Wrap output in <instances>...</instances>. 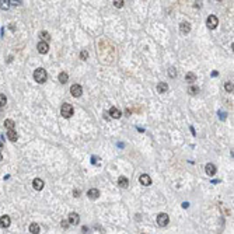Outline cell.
Here are the masks:
<instances>
[{
    "label": "cell",
    "mask_w": 234,
    "mask_h": 234,
    "mask_svg": "<svg viewBox=\"0 0 234 234\" xmlns=\"http://www.w3.org/2000/svg\"><path fill=\"white\" fill-rule=\"evenodd\" d=\"M3 149V140H1V139H0V150Z\"/></svg>",
    "instance_id": "obj_33"
},
{
    "label": "cell",
    "mask_w": 234,
    "mask_h": 234,
    "mask_svg": "<svg viewBox=\"0 0 234 234\" xmlns=\"http://www.w3.org/2000/svg\"><path fill=\"white\" fill-rule=\"evenodd\" d=\"M139 181H140L142 185L149 186L150 184H151V178H150V175H147V174H142V175L139 177Z\"/></svg>",
    "instance_id": "obj_6"
},
{
    "label": "cell",
    "mask_w": 234,
    "mask_h": 234,
    "mask_svg": "<svg viewBox=\"0 0 234 234\" xmlns=\"http://www.w3.org/2000/svg\"><path fill=\"white\" fill-rule=\"evenodd\" d=\"M109 115H111L114 119H118V118H121V115H122V114H121V111L118 109L117 106H112L111 109H109Z\"/></svg>",
    "instance_id": "obj_13"
},
{
    "label": "cell",
    "mask_w": 234,
    "mask_h": 234,
    "mask_svg": "<svg viewBox=\"0 0 234 234\" xmlns=\"http://www.w3.org/2000/svg\"><path fill=\"white\" fill-rule=\"evenodd\" d=\"M39 37L42 38V41H43V42H46V43H48V41L51 39V35H49L46 31H42L41 34H39Z\"/></svg>",
    "instance_id": "obj_22"
},
{
    "label": "cell",
    "mask_w": 234,
    "mask_h": 234,
    "mask_svg": "<svg viewBox=\"0 0 234 234\" xmlns=\"http://www.w3.org/2000/svg\"><path fill=\"white\" fill-rule=\"evenodd\" d=\"M39 231H41V227H39V224H37V223H31V224H30V233L38 234Z\"/></svg>",
    "instance_id": "obj_18"
},
{
    "label": "cell",
    "mask_w": 234,
    "mask_h": 234,
    "mask_svg": "<svg viewBox=\"0 0 234 234\" xmlns=\"http://www.w3.org/2000/svg\"><path fill=\"white\" fill-rule=\"evenodd\" d=\"M4 126H6L7 130L14 129V121H11V119H6V121H4Z\"/></svg>",
    "instance_id": "obj_21"
},
{
    "label": "cell",
    "mask_w": 234,
    "mask_h": 234,
    "mask_svg": "<svg viewBox=\"0 0 234 234\" xmlns=\"http://www.w3.org/2000/svg\"><path fill=\"white\" fill-rule=\"evenodd\" d=\"M60 226H62L63 229H67V226H69V222H67V220H62V223H60Z\"/></svg>",
    "instance_id": "obj_30"
},
{
    "label": "cell",
    "mask_w": 234,
    "mask_h": 234,
    "mask_svg": "<svg viewBox=\"0 0 234 234\" xmlns=\"http://www.w3.org/2000/svg\"><path fill=\"white\" fill-rule=\"evenodd\" d=\"M180 30H181L182 34H188V32L191 31V25H189V22H181Z\"/></svg>",
    "instance_id": "obj_16"
},
{
    "label": "cell",
    "mask_w": 234,
    "mask_h": 234,
    "mask_svg": "<svg viewBox=\"0 0 234 234\" xmlns=\"http://www.w3.org/2000/svg\"><path fill=\"white\" fill-rule=\"evenodd\" d=\"M198 91H199V88H198L196 85H191V87H189V94H192V96H195Z\"/></svg>",
    "instance_id": "obj_26"
},
{
    "label": "cell",
    "mask_w": 234,
    "mask_h": 234,
    "mask_svg": "<svg viewBox=\"0 0 234 234\" xmlns=\"http://www.w3.org/2000/svg\"><path fill=\"white\" fill-rule=\"evenodd\" d=\"M32 185H34V188H35L37 191H41V189L43 188V181L41 180V178H35L34 182H32Z\"/></svg>",
    "instance_id": "obj_14"
},
{
    "label": "cell",
    "mask_w": 234,
    "mask_h": 234,
    "mask_svg": "<svg viewBox=\"0 0 234 234\" xmlns=\"http://www.w3.org/2000/svg\"><path fill=\"white\" fill-rule=\"evenodd\" d=\"M10 224H11V220H10V217H9L7 214H4V216H1V217H0V227L7 229Z\"/></svg>",
    "instance_id": "obj_7"
},
{
    "label": "cell",
    "mask_w": 234,
    "mask_h": 234,
    "mask_svg": "<svg viewBox=\"0 0 234 234\" xmlns=\"http://www.w3.org/2000/svg\"><path fill=\"white\" fill-rule=\"evenodd\" d=\"M168 223H170V217H168L167 213H160L159 216H157V224H159L160 227H165Z\"/></svg>",
    "instance_id": "obj_3"
},
{
    "label": "cell",
    "mask_w": 234,
    "mask_h": 234,
    "mask_svg": "<svg viewBox=\"0 0 234 234\" xmlns=\"http://www.w3.org/2000/svg\"><path fill=\"white\" fill-rule=\"evenodd\" d=\"M185 80H186V83H189V84H192V83H193V81L196 80V76H195V73H192V72H189V73H186Z\"/></svg>",
    "instance_id": "obj_19"
},
{
    "label": "cell",
    "mask_w": 234,
    "mask_h": 234,
    "mask_svg": "<svg viewBox=\"0 0 234 234\" xmlns=\"http://www.w3.org/2000/svg\"><path fill=\"white\" fill-rule=\"evenodd\" d=\"M80 58L83 59V60H85V59L88 58V52H87V51H81V52H80Z\"/></svg>",
    "instance_id": "obj_29"
},
{
    "label": "cell",
    "mask_w": 234,
    "mask_h": 234,
    "mask_svg": "<svg viewBox=\"0 0 234 234\" xmlns=\"http://www.w3.org/2000/svg\"><path fill=\"white\" fill-rule=\"evenodd\" d=\"M46 70L42 69V67H38L35 72H34V80L37 81V83H45L46 81Z\"/></svg>",
    "instance_id": "obj_1"
},
{
    "label": "cell",
    "mask_w": 234,
    "mask_h": 234,
    "mask_svg": "<svg viewBox=\"0 0 234 234\" xmlns=\"http://www.w3.org/2000/svg\"><path fill=\"white\" fill-rule=\"evenodd\" d=\"M205 171H206V174L210 177H213L214 174H216V167L212 164V163H209V164L205 165Z\"/></svg>",
    "instance_id": "obj_9"
},
{
    "label": "cell",
    "mask_w": 234,
    "mask_h": 234,
    "mask_svg": "<svg viewBox=\"0 0 234 234\" xmlns=\"http://www.w3.org/2000/svg\"><path fill=\"white\" fill-rule=\"evenodd\" d=\"M67 80H69V76H67V73H64V72H62V73H59V81H60L62 84H64V83H67Z\"/></svg>",
    "instance_id": "obj_20"
},
{
    "label": "cell",
    "mask_w": 234,
    "mask_h": 234,
    "mask_svg": "<svg viewBox=\"0 0 234 234\" xmlns=\"http://www.w3.org/2000/svg\"><path fill=\"white\" fill-rule=\"evenodd\" d=\"M87 196L94 201V199H97V198L100 196V191L96 189V188H91V189H88V192H87Z\"/></svg>",
    "instance_id": "obj_11"
},
{
    "label": "cell",
    "mask_w": 234,
    "mask_h": 234,
    "mask_svg": "<svg viewBox=\"0 0 234 234\" xmlns=\"http://www.w3.org/2000/svg\"><path fill=\"white\" fill-rule=\"evenodd\" d=\"M60 114H62V117L63 118H70L73 115V106L67 104V102H64L62 108H60Z\"/></svg>",
    "instance_id": "obj_2"
},
{
    "label": "cell",
    "mask_w": 234,
    "mask_h": 234,
    "mask_svg": "<svg viewBox=\"0 0 234 234\" xmlns=\"http://www.w3.org/2000/svg\"><path fill=\"white\" fill-rule=\"evenodd\" d=\"M9 3H10V1H6V0H1V1H0V7H1L3 10H7V9L10 7V4H9Z\"/></svg>",
    "instance_id": "obj_25"
},
{
    "label": "cell",
    "mask_w": 234,
    "mask_h": 234,
    "mask_svg": "<svg viewBox=\"0 0 234 234\" xmlns=\"http://www.w3.org/2000/svg\"><path fill=\"white\" fill-rule=\"evenodd\" d=\"M7 138H9V140H11V142H16L17 139H18V135H17V132L14 129H11V130H7Z\"/></svg>",
    "instance_id": "obj_15"
},
{
    "label": "cell",
    "mask_w": 234,
    "mask_h": 234,
    "mask_svg": "<svg viewBox=\"0 0 234 234\" xmlns=\"http://www.w3.org/2000/svg\"><path fill=\"white\" fill-rule=\"evenodd\" d=\"M69 224H79V222H80V217H79V214L77 213H70L69 214Z\"/></svg>",
    "instance_id": "obj_10"
},
{
    "label": "cell",
    "mask_w": 234,
    "mask_h": 234,
    "mask_svg": "<svg viewBox=\"0 0 234 234\" xmlns=\"http://www.w3.org/2000/svg\"><path fill=\"white\" fill-rule=\"evenodd\" d=\"M118 185L121 186V188H128L129 180L126 178V177H119V178H118Z\"/></svg>",
    "instance_id": "obj_12"
},
{
    "label": "cell",
    "mask_w": 234,
    "mask_h": 234,
    "mask_svg": "<svg viewBox=\"0 0 234 234\" xmlns=\"http://www.w3.org/2000/svg\"><path fill=\"white\" fill-rule=\"evenodd\" d=\"M168 76H170V77H172V79H174V77H177V70L174 69V67H170V69H168Z\"/></svg>",
    "instance_id": "obj_27"
},
{
    "label": "cell",
    "mask_w": 234,
    "mask_h": 234,
    "mask_svg": "<svg viewBox=\"0 0 234 234\" xmlns=\"http://www.w3.org/2000/svg\"><path fill=\"white\" fill-rule=\"evenodd\" d=\"M167 90H168V84L167 83H159L157 84V91H159L160 94H164Z\"/></svg>",
    "instance_id": "obj_17"
},
{
    "label": "cell",
    "mask_w": 234,
    "mask_h": 234,
    "mask_svg": "<svg viewBox=\"0 0 234 234\" xmlns=\"http://www.w3.org/2000/svg\"><path fill=\"white\" fill-rule=\"evenodd\" d=\"M206 24H208V27L210 30H214L219 25V18L216 16H209L208 20H206Z\"/></svg>",
    "instance_id": "obj_4"
},
{
    "label": "cell",
    "mask_w": 234,
    "mask_h": 234,
    "mask_svg": "<svg viewBox=\"0 0 234 234\" xmlns=\"http://www.w3.org/2000/svg\"><path fill=\"white\" fill-rule=\"evenodd\" d=\"M224 88H226V91H227V93H233V90H234L233 83H230V81H227V83L224 84Z\"/></svg>",
    "instance_id": "obj_23"
},
{
    "label": "cell",
    "mask_w": 234,
    "mask_h": 234,
    "mask_svg": "<svg viewBox=\"0 0 234 234\" xmlns=\"http://www.w3.org/2000/svg\"><path fill=\"white\" fill-rule=\"evenodd\" d=\"M70 93H72V96L73 97H80L81 96V93H83V88H81L79 84H73L72 87H70Z\"/></svg>",
    "instance_id": "obj_5"
},
{
    "label": "cell",
    "mask_w": 234,
    "mask_h": 234,
    "mask_svg": "<svg viewBox=\"0 0 234 234\" xmlns=\"http://www.w3.org/2000/svg\"><path fill=\"white\" fill-rule=\"evenodd\" d=\"M7 104V97L4 94H0V106H4Z\"/></svg>",
    "instance_id": "obj_24"
},
{
    "label": "cell",
    "mask_w": 234,
    "mask_h": 234,
    "mask_svg": "<svg viewBox=\"0 0 234 234\" xmlns=\"http://www.w3.org/2000/svg\"><path fill=\"white\" fill-rule=\"evenodd\" d=\"M1 160H3V156H1V153H0V161H1Z\"/></svg>",
    "instance_id": "obj_34"
},
{
    "label": "cell",
    "mask_w": 234,
    "mask_h": 234,
    "mask_svg": "<svg viewBox=\"0 0 234 234\" xmlns=\"http://www.w3.org/2000/svg\"><path fill=\"white\" fill-rule=\"evenodd\" d=\"M97 160H98V157H96V156H94V157H91V163H93V164H96Z\"/></svg>",
    "instance_id": "obj_32"
},
{
    "label": "cell",
    "mask_w": 234,
    "mask_h": 234,
    "mask_svg": "<svg viewBox=\"0 0 234 234\" xmlns=\"http://www.w3.org/2000/svg\"><path fill=\"white\" fill-rule=\"evenodd\" d=\"M73 195H75L76 198H79V196H80V191H79V189H76V191L73 192Z\"/></svg>",
    "instance_id": "obj_31"
},
{
    "label": "cell",
    "mask_w": 234,
    "mask_h": 234,
    "mask_svg": "<svg viewBox=\"0 0 234 234\" xmlns=\"http://www.w3.org/2000/svg\"><path fill=\"white\" fill-rule=\"evenodd\" d=\"M114 6L118 7V9H121V7L123 6V0H115V1H114Z\"/></svg>",
    "instance_id": "obj_28"
},
{
    "label": "cell",
    "mask_w": 234,
    "mask_h": 234,
    "mask_svg": "<svg viewBox=\"0 0 234 234\" xmlns=\"http://www.w3.org/2000/svg\"><path fill=\"white\" fill-rule=\"evenodd\" d=\"M37 48H38V52L39 53H46L49 51V45L46 42H43V41H39L37 45Z\"/></svg>",
    "instance_id": "obj_8"
}]
</instances>
